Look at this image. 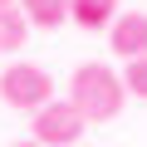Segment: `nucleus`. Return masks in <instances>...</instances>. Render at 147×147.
I'll return each instance as SVG.
<instances>
[{
    "label": "nucleus",
    "mask_w": 147,
    "mask_h": 147,
    "mask_svg": "<svg viewBox=\"0 0 147 147\" xmlns=\"http://www.w3.org/2000/svg\"><path fill=\"white\" fill-rule=\"evenodd\" d=\"M123 79L108 69V64H84V69H74V84H69V98H74V108H79L88 123H108V118H118V108H123Z\"/></svg>",
    "instance_id": "f257e3e1"
},
{
    "label": "nucleus",
    "mask_w": 147,
    "mask_h": 147,
    "mask_svg": "<svg viewBox=\"0 0 147 147\" xmlns=\"http://www.w3.org/2000/svg\"><path fill=\"white\" fill-rule=\"evenodd\" d=\"M0 98H5L10 108L34 113V108H44L54 98V79H49L39 64H10L5 74H0Z\"/></svg>",
    "instance_id": "f03ea898"
},
{
    "label": "nucleus",
    "mask_w": 147,
    "mask_h": 147,
    "mask_svg": "<svg viewBox=\"0 0 147 147\" xmlns=\"http://www.w3.org/2000/svg\"><path fill=\"white\" fill-rule=\"evenodd\" d=\"M84 113L74 108V98H49L44 108H34V137L44 147H69L84 137Z\"/></svg>",
    "instance_id": "7ed1b4c3"
},
{
    "label": "nucleus",
    "mask_w": 147,
    "mask_h": 147,
    "mask_svg": "<svg viewBox=\"0 0 147 147\" xmlns=\"http://www.w3.org/2000/svg\"><path fill=\"white\" fill-rule=\"evenodd\" d=\"M108 44H113L118 59H137V54H147V15H142V10L113 15V20H108Z\"/></svg>",
    "instance_id": "20e7f679"
},
{
    "label": "nucleus",
    "mask_w": 147,
    "mask_h": 147,
    "mask_svg": "<svg viewBox=\"0 0 147 147\" xmlns=\"http://www.w3.org/2000/svg\"><path fill=\"white\" fill-rule=\"evenodd\" d=\"M118 15V0H69V20L79 30H103Z\"/></svg>",
    "instance_id": "39448f33"
},
{
    "label": "nucleus",
    "mask_w": 147,
    "mask_h": 147,
    "mask_svg": "<svg viewBox=\"0 0 147 147\" xmlns=\"http://www.w3.org/2000/svg\"><path fill=\"white\" fill-rule=\"evenodd\" d=\"M20 10H25L30 25H39V30H59V25L69 20V0H20Z\"/></svg>",
    "instance_id": "423d86ee"
},
{
    "label": "nucleus",
    "mask_w": 147,
    "mask_h": 147,
    "mask_svg": "<svg viewBox=\"0 0 147 147\" xmlns=\"http://www.w3.org/2000/svg\"><path fill=\"white\" fill-rule=\"evenodd\" d=\"M25 34H30L25 10H20V5H5V10H0V54H15V49L25 44Z\"/></svg>",
    "instance_id": "0eeeda50"
},
{
    "label": "nucleus",
    "mask_w": 147,
    "mask_h": 147,
    "mask_svg": "<svg viewBox=\"0 0 147 147\" xmlns=\"http://www.w3.org/2000/svg\"><path fill=\"white\" fill-rule=\"evenodd\" d=\"M123 88H127L132 98H147V54L127 59V74H123Z\"/></svg>",
    "instance_id": "6e6552de"
},
{
    "label": "nucleus",
    "mask_w": 147,
    "mask_h": 147,
    "mask_svg": "<svg viewBox=\"0 0 147 147\" xmlns=\"http://www.w3.org/2000/svg\"><path fill=\"white\" fill-rule=\"evenodd\" d=\"M15 147H44V142H39V137H30V142H15Z\"/></svg>",
    "instance_id": "1a4fd4ad"
},
{
    "label": "nucleus",
    "mask_w": 147,
    "mask_h": 147,
    "mask_svg": "<svg viewBox=\"0 0 147 147\" xmlns=\"http://www.w3.org/2000/svg\"><path fill=\"white\" fill-rule=\"evenodd\" d=\"M5 5H15V0H0V10H5Z\"/></svg>",
    "instance_id": "9d476101"
}]
</instances>
